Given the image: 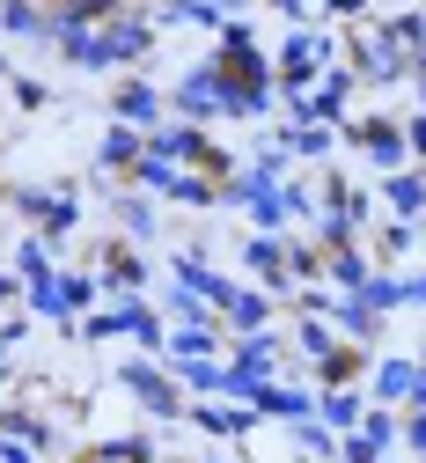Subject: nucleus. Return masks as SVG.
Here are the masks:
<instances>
[{"label": "nucleus", "instance_id": "1", "mask_svg": "<svg viewBox=\"0 0 426 463\" xmlns=\"http://www.w3.org/2000/svg\"><path fill=\"white\" fill-rule=\"evenodd\" d=\"M338 140H346V147H360L375 169H390V177H397V169H412L404 118H346V126H338Z\"/></svg>", "mask_w": 426, "mask_h": 463}, {"label": "nucleus", "instance_id": "2", "mask_svg": "<svg viewBox=\"0 0 426 463\" xmlns=\"http://www.w3.org/2000/svg\"><path fill=\"white\" fill-rule=\"evenodd\" d=\"M118 390H133L155 420H185V390L162 361H118Z\"/></svg>", "mask_w": 426, "mask_h": 463}, {"label": "nucleus", "instance_id": "3", "mask_svg": "<svg viewBox=\"0 0 426 463\" xmlns=\"http://www.w3.org/2000/svg\"><path fill=\"white\" fill-rule=\"evenodd\" d=\"M221 96H228V74H221L213 60H199L185 81H176L169 110H176V126H206V118H221Z\"/></svg>", "mask_w": 426, "mask_h": 463}, {"label": "nucleus", "instance_id": "4", "mask_svg": "<svg viewBox=\"0 0 426 463\" xmlns=\"http://www.w3.org/2000/svg\"><path fill=\"white\" fill-rule=\"evenodd\" d=\"M162 110H169V96L155 89V81H118V96H110V126H133V133H162Z\"/></svg>", "mask_w": 426, "mask_h": 463}, {"label": "nucleus", "instance_id": "5", "mask_svg": "<svg viewBox=\"0 0 426 463\" xmlns=\"http://www.w3.org/2000/svg\"><path fill=\"white\" fill-rule=\"evenodd\" d=\"M103 52H110V67H133V60H147V52H155V15H140V8H118V15L103 23Z\"/></svg>", "mask_w": 426, "mask_h": 463}, {"label": "nucleus", "instance_id": "6", "mask_svg": "<svg viewBox=\"0 0 426 463\" xmlns=\"http://www.w3.org/2000/svg\"><path fill=\"white\" fill-rule=\"evenodd\" d=\"M169 272H176V287H185V295H199V302H206L213 317H221V309L235 302V287H242V279H228V272H213V265H206L199 250H176V265H169Z\"/></svg>", "mask_w": 426, "mask_h": 463}, {"label": "nucleus", "instance_id": "7", "mask_svg": "<svg viewBox=\"0 0 426 463\" xmlns=\"http://www.w3.org/2000/svg\"><path fill=\"white\" fill-rule=\"evenodd\" d=\"M242 265L258 272V295L294 302V279H287V236H251V243H242Z\"/></svg>", "mask_w": 426, "mask_h": 463}, {"label": "nucleus", "instance_id": "8", "mask_svg": "<svg viewBox=\"0 0 426 463\" xmlns=\"http://www.w3.org/2000/svg\"><path fill=\"white\" fill-rule=\"evenodd\" d=\"M279 354H287V338H279V331L228 338V368H235V375H251V383H279Z\"/></svg>", "mask_w": 426, "mask_h": 463}, {"label": "nucleus", "instance_id": "9", "mask_svg": "<svg viewBox=\"0 0 426 463\" xmlns=\"http://www.w3.org/2000/svg\"><path fill=\"white\" fill-rule=\"evenodd\" d=\"M96 287H103V295H118V302H140V295H147V265H140V250H133V243H110Z\"/></svg>", "mask_w": 426, "mask_h": 463}, {"label": "nucleus", "instance_id": "10", "mask_svg": "<svg viewBox=\"0 0 426 463\" xmlns=\"http://www.w3.org/2000/svg\"><path fill=\"white\" fill-rule=\"evenodd\" d=\"M251 412H258V420H287V427H301V420H317V390H301V383H258Z\"/></svg>", "mask_w": 426, "mask_h": 463}, {"label": "nucleus", "instance_id": "11", "mask_svg": "<svg viewBox=\"0 0 426 463\" xmlns=\"http://www.w3.org/2000/svg\"><path fill=\"white\" fill-rule=\"evenodd\" d=\"M272 295H258V287H235V302L221 309V331L228 338H258V331H272Z\"/></svg>", "mask_w": 426, "mask_h": 463}, {"label": "nucleus", "instance_id": "12", "mask_svg": "<svg viewBox=\"0 0 426 463\" xmlns=\"http://www.w3.org/2000/svg\"><path fill=\"white\" fill-rule=\"evenodd\" d=\"M118 309V338H133V345H147V354L162 361V345H169V331H162V309L140 295V302H110Z\"/></svg>", "mask_w": 426, "mask_h": 463}, {"label": "nucleus", "instance_id": "13", "mask_svg": "<svg viewBox=\"0 0 426 463\" xmlns=\"http://www.w3.org/2000/svg\"><path fill=\"white\" fill-rule=\"evenodd\" d=\"M353 89H360V81H353L346 67H324V81L309 89V110H317V126H324V133H338V126H346V103H353Z\"/></svg>", "mask_w": 426, "mask_h": 463}, {"label": "nucleus", "instance_id": "14", "mask_svg": "<svg viewBox=\"0 0 426 463\" xmlns=\"http://www.w3.org/2000/svg\"><path fill=\"white\" fill-rule=\"evenodd\" d=\"M185 420H199L213 441H228V434H251L258 427V412L251 404H228V397H206V404H185Z\"/></svg>", "mask_w": 426, "mask_h": 463}, {"label": "nucleus", "instance_id": "15", "mask_svg": "<svg viewBox=\"0 0 426 463\" xmlns=\"http://www.w3.org/2000/svg\"><path fill=\"white\" fill-rule=\"evenodd\" d=\"M324 324H331V331H338V338H346V345H375V338H383V317H375V309H368V302H360V295H353V302H346V295H338V302H331V317H324Z\"/></svg>", "mask_w": 426, "mask_h": 463}, {"label": "nucleus", "instance_id": "16", "mask_svg": "<svg viewBox=\"0 0 426 463\" xmlns=\"http://www.w3.org/2000/svg\"><path fill=\"white\" fill-rule=\"evenodd\" d=\"M140 155H147V133H133V126H110V133H103V147H96V162L110 169V177H133Z\"/></svg>", "mask_w": 426, "mask_h": 463}, {"label": "nucleus", "instance_id": "17", "mask_svg": "<svg viewBox=\"0 0 426 463\" xmlns=\"http://www.w3.org/2000/svg\"><path fill=\"white\" fill-rule=\"evenodd\" d=\"M360 375H368V345H346V338H338L331 354L317 361V383H324V390H353Z\"/></svg>", "mask_w": 426, "mask_h": 463}, {"label": "nucleus", "instance_id": "18", "mask_svg": "<svg viewBox=\"0 0 426 463\" xmlns=\"http://www.w3.org/2000/svg\"><path fill=\"white\" fill-rule=\"evenodd\" d=\"M360 412H368V397L360 390H317V420L346 441V434H360Z\"/></svg>", "mask_w": 426, "mask_h": 463}, {"label": "nucleus", "instance_id": "19", "mask_svg": "<svg viewBox=\"0 0 426 463\" xmlns=\"http://www.w3.org/2000/svg\"><path fill=\"white\" fill-rule=\"evenodd\" d=\"M383 199L397 206V221H426V169H397V177H383Z\"/></svg>", "mask_w": 426, "mask_h": 463}, {"label": "nucleus", "instance_id": "20", "mask_svg": "<svg viewBox=\"0 0 426 463\" xmlns=\"http://www.w3.org/2000/svg\"><path fill=\"white\" fill-rule=\"evenodd\" d=\"M324 279H331V295H368V279H375V265H368V250H338V258H324Z\"/></svg>", "mask_w": 426, "mask_h": 463}, {"label": "nucleus", "instance_id": "21", "mask_svg": "<svg viewBox=\"0 0 426 463\" xmlns=\"http://www.w3.org/2000/svg\"><path fill=\"white\" fill-rule=\"evenodd\" d=\"M59 309H67L74 324H81V317H96V309H103V287H96V272H59Z\"/></svg>", "mask_w": 426, "mask_h": 463}, {"label": "nucleus", "instance_id": "22", "mask_svg": "<svg viewBox=\"0 0 426 463\" xmlns=\"http://www.w3.org/2000/svg\"><path fill=\"white\" fill-rule=\"evenodd\" d=\"M15 279H23V295H30V287H52V279H59L44 236H23V243H15Z\"/></svg>", "mask_w": 426, "mask_h": 463}, {"label": "nucleus", "instance_id": "23", "mask_svg": "<svg viewBox=\"0 0 426 463\" xmlns=\"http://www.w3.org/2000/svg\"><path fill=\"white\" fill-rule=\"evenodd\" d=\"M221 338H228L221 324H213V331H169L162 361H213V354H221Z\"/></svg>", "mask_w": 426, "mask_h": 463}, {"label": "nucleus", "instance_id": "24", "mask_svg": "<svg viewBox=\"0 0 426 463\" xmlns=\"http://www.w3.org/2000/svg\"><path fill=\"white\" fill-rule=\"evenodd\" d=\"M0 30H8V37H44V44H52V15L30 8V0H0Z\"/></svg>", "mask_w": 426, "mask_h": 463}, {"label": "nucleus", "instance_id": "25", "mask_svg": "<svg viewBox=\"0 0 426 463\" xmlns=\"http://www.w3.org/2000/svg\"><path fill=\"white\" fill-rule=\"evenodd\" d=\"M360 441H368L375 456H390V449L404 441V420H397V412H383V404H368V412H360Z\"/></svg>", "mask_w": 426, "mask_h": 463}, {"label": "nucleus", "instance_id": "26", "mask_svg": "<svg viewBox=\"0 0 426 463\" xmlns=\"http://www.w3.org/2000/svg\"><path fill=\"white\" fill-rule=\"evenodd\" d=\"M110 213H118V228H126L133 243H140V236H155V199H147V192H118V206H110Z\"/></svg>", "mask_w": 426, "mask_h": 463}, {"label": "nucleus", "instance_id": "27", "mask_svg": "<svg viewBox=\"0 0 426 463\" xmlns=\"http://www.w3.org/2000/svg\"><path fill=\"white\" fill-rule=\"evenodd\" d=\"M294 449H301V463H338V434L324 420H301L294 427Z\"/></svg>", "mask_w": 426, "mask_h": 463}, {"label": "nucleus", "instance_id": "28", "mask_svg": "<svg viewBox=\"0 0 426 463\" xmlns=\"http://www.w3.org/2000/svg\"><path fill=\"white\" fill-rule=\"evenodd\" d=\"M176 375V390H199V397H221V361H162Z\"/></svg>", "mask_w": 426, "mask_h": 463}, {"label": "nucleus", "instance_id": "29", "mask_svg": "<svg viewBox=\"0 0 426 463\" xmlns=\"http://www.w3.org/2000/svg\"><path fill=\"white\" fill-rule=\"evenodd\" d=\"M287 279H294V287H317V279H324V250L301 243V236H287Z\"/></svg>", "mask_w": 426, "mask_h": 463}, {"label": "nucleus", "instance_id": "30", "mask_svg": "<svg viewBox=\"0 0 426 463\" xmlns=\"http://www.w3.org/2000/svg\"><path fill=\"white\" fill-rule=\"evenodd\" d=\"M162 199H176V206H221V184H213V177H192V169H176V184H169Z\"/></svg>", "mask_w": 426, "mask_h": 463}, {"label": "nucleus", "instance_id": "31", "mask_svg": "<svg viewBox=\"0 0 426 463\" xmlns=\"http://www.w3.org/2000/svg\"><path fill=\"white\" fill-rule=\"evenodd\" d=\"M294 345H301V354H309V361H324L331 345H338V331H331L324 317H294Z\"/></svg>", "mask_w": 426, "mask_h": 463}, {"label": "nucleus", "instance_id": "32", "mask_svg": "<svg viewBox=\"0 0 426 463\" xmlns=\"http://www.w3.org/2000/svg\"><path fill=\"white\" fill-rule=\"evenodd\" d=\"M52 199H59V192H44V184H15V192H8V206H15L23 221H37V236H44V221H52Z\"/></svg>", "mask_w": 426, "mask_h": 463}, {"label": "nucleus", "instance_id": "33", "mask_svg": "<svg viewBox=\"0 0 426 463\" xmlns=\"http://www.w3.org/2000/svg\"><path fill=\"white\" fill-rule=\"evenodd\" d=\"M162 23H192V30H221L228 15L213 8V0H185V8H162V15H155V30H162Z\"/></svg>", "mask_w": 426, "mask_h": 463}, {"label": "nucleus", "instance_id": "34", "mask_svg": "<svg viewBox=\"0 0 426 463\" xmlns=\"http://www.w3.org/2000/svg\"><path fill=\"white\" fill-rule=\"evenodd\" d=\"M133 184H140L147 199H162V192L176 184V162H162V155H140V169H133Z\"/></svg>", "mask_w": 426, "mask_h": 463}, {"label": "nucleus", "instance_id": "35", "mask_svg": "<svg viewBox=\"0 0 426 463\" xmlns=\"http://www.w3.org/2000/svg\"><path fill=\"white\" fill-rule=\"evenodd\" d=\"M360 302H368L375 317H390V309H404V279H397V272H375V279H368V295H360Z\"/></svg>", "mask_w": 426, "mask_h": 463}, {"label": "nucleus", "instance_id": "36", "mask_svg": "<svg viewBox=\"0 0 426 463\" xmlns=\"http://www.w3.org/2000/svg\"><path fill=\"white\" fill-rule=\"evenodd\" d=\"M309 213H317V192L301 184V177H287V228H294V221H309Z\"/></svg>", "mask_w": 426, "mask_h": 463}, {"label": "nucleus", "instance_id": "37", "mask_svg": "<svg viewBox=\"0 0 426 463\" xmlns=\"http://www.w3.org/2000/svg\"><path fill=\"white\" fill-rule=\"evenodd\" d=\"M412 236H419V228H412V221H390V228H383V236H375V250H383V258H404V250H412Z\"/></svg>", "mask_w": 426, "mask_h": 463}, {"label": "nucleus", "instance_id": "38", "mask_svg": "<svg viewBox=\"0 0 426 463\" xmlns=\"http://www.w3.org/2000/svg\"><path fill=\"white\" fill-rule=\"evenodd\" d=\"M15 103H23V110H44V103H52V89H44V81H30V74H15Z\"/></svg>", "mask_w": 426, "mask_h": 463}, {"label": "nucleus", "instance_id": "39", "mask_svg": "<svg viewBox=\"0 0 426 463\" xmlns=\"http://www.w3.org/2000/svg\"><path fill=\"white\" fill-rule=\"evenodd\" d=\"M74 338H118V309H96V317H81V331Z\"/></svg>", "mask_w": 426, "mask_h": 463}, {"label": "nucleus", "instance_id": "40", "mask_svg": "<svg viewBox=\"0 0 426 463\" xmlns=\"http://www.w3.org/2000/svg\"><path fill=\"white\" fill-rule=\"evenodd\" d=\"M404 147H412V162H426V118H404Z\"/></svg>", "mask_w": 426, "mask_h": 463}, {"label": "nucleus", "instance_id": "41", "mask_svg": "<svg viewBox=\"0 0 426 463\" xmlns=\"http://www.w3.org/2000/svg\"><path fill=\"white\" fill-rule=\"evenodd\" d=\"M404 441H412V449L426 456V412H404Z\"/></svg>", "mask_w": 426, "mask_h": 463}, {"label": "nucleus", "instance_id": "42", "mask_svg": "<svg viewBox=\"0 0 426 463\" xmlns=\"http://www.w3.org/2000/svg\"><path fill=\"white\" fill-rule=\"evenodd\" d=\"M404 302H412V309H426V272H404Z\"/></svg>", "mask_w": 426, "mask_h": 463}, {"label": "nucleus", "instance_id": "43", "mask_svg": "<svg viewBox=\"0 0 426 463\" xmlns=\"http://www.w3.org/2000/svg\"><path fill=\"white\" fill-rule=\"evenodd\" d=\"M15 302H23V279H15V272H0V309H15Z\"/></svg>", "mask_w": 426, "mask_h": 463}, {"label": "nucleus", "instance_id": "44", "mask_svg": "<svg viewBox=\"0 0 426 463\" xmlns=\"http://www.w3.org/2000/svg\"><path fill=\"white\" fill-rule=\"evenodd\" d=\"M412 96L426 103V44H419V60H412Z\"/></svg>", "mask_w": 426, "mask_h": 463}, {"label": "nucleus", "instance_id": "45", "mask_svg": "<svg viewBox=\"0 0 426 463\" xmlns=\"http://www.w3.org/2000/svg\"><path fill=\"white\" fill-rule=\"evenodd\" d=\"M8 368H15V361H8V345H0V383H8Z\"/></svg>", "mask_w": 426, "mask_h": 463}, {"label": "nucleus", "instance_id": "46", "mask_svg": "<svg viewBox=\"0 0 426 463\" xmlns=\"http://www.w3.org/2000/svg\"><path fill=\"white\" fill-rule=\"evenodd\" d=\"M419 368H426V345H419Z\"/></svg>", "mask_w": 426, "mask_h": 463}, {"label": "nucleus", "instance_id": "47", "mask_svg": "<svg viewBox=\"0 0 426 463\" xmlns=\"http://www.w3.org/2000/svg\"><path fill=\"white\" fill-rule=\"evenodd\" d=\"M206 463H213V456H206Z\"/></svg>", "mask_w": 426, "mask_h": 463}, {"label": "nucleus", "instance_id": "48", "mask_svg": "<svg viewBox=\"0 0 426 463\" xmlns=\"http://www.w3.org/2000/svg\"><path fill=\"white\" fill-rule=\"evenodd\" d=\"M419 463H426V456H419Z\"/></svg>", "mask_w": 426, "mask_h": 463}]
</instances>
